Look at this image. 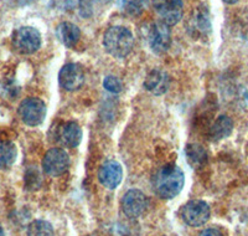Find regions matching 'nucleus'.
Segmentation results:
<instances>
[{
    "instance_id": "nucleus-1",
    "label": "nucleus",
    "mask_w": 248,
    "mask_h": 236,
    "mask_svg": "<svg viewBox=\"0 0 248 236\" xmlns=\"http://www.w3.org/2000/svg\"><path fill=\"white\" fill-rule=\"evenodd\" d=\"M185 184L184 173L178 166L168 164L156 171L153 178L155 193L163 199H172L181 193Z\"/></svg>"
},
{
    "instance_id": "nucleus-2",
    "label": "nucleus",
    "mask_w": 248,
    "mask_h": 236,
    "mask_svg": "<svg viewBox=\"0 0 248 236\" xmlns=\"http://www.w3.org/2000/svg\"><path fill=\"white\" fill-rule=\"evenodd\" d=\"M134 45L132 31L125 26L114 25L106 30L103 35V46L110 56L123 59L128 56Z\"/></svg>"
},
{
    "instance_id": "nucleus-3",
    "label": "nucleus",
    "mask_w": 248,
    "mask_h": 236,
    "mask_svg": "<svg viewBox=\"0 0 248 236\" xmlns=\"http://www.w3.org/2000/svg\"><path fill=\"white\" fill-rule=\"evenodd\" d=\"M12 41L17 52L31 55L36 52L41 46V34L32 26H21L14 31Z\"/></svg>"
},
{
    "instance_id": "nucleus-4",
    "label": "nucleus",
    "mask_w": 248,
    "mask_h": 236,
    "mask_svg": "<svg viewBox=\"0 0 248 236\" xmlns=\"http://www.w3.org/2000/svg\"><path fill=\"white\" fill-rule=\"evenodd\" d=\"M46 104L43 100L36 97H29L19 104L17 113L21 121L30 127L39 126L44 122L46 117Z\"/></svg>"
},
{
    "instance_id": "nucleus-5",
    "label": "nucleus",
    "mask_w": 248,
    "mask_h": 236,
    "mask_svg": "<svg viewBox=\"0 0 248 236\" xmlns=\"http://www.w3.org/2000/svg\"><path fill=\"white\" fill-rule=\"evenodd\" d=\"M148 44L152 51L158 55L167 52L171 45L170 26L161 20L153 23L148 30Z\"/></svg>"
},
{
    "instance_id": "nucleus-6",
    "label": "nucleus",
    "mask_w": 248,
    "mask_h": 236,
    "mask_svg": "<svg viewBox=\"0 0 248 236\" xmlns=\"http://www.w3.org/2000/svg\"><path fill=\"white\" fill-rule=\"evenodd\" d=\"M181 218L190 226H201L210 219V206L203 200H190L183 206Z\"/></svg>"
},
{
    "instance_id": "nucleus-7",
    "label": "nucleus",
    "mask_w": 248,
    "mask_h": 236,
    "mask_svg": "<svg viewBox=\"0 0 248 236\" xmlns=\"http://www.w3.org/2000/svg\"><path fill=\"white\" fill-rule=\"evenodd\" d=\"M148 208V199L139 189H130L122 198V210L130 219H138Z\"/></svg>"
},
{
    "instance_id": "nucleus-8",
    "label": "nucleus",
    "mask_w": 248,
    "mask_h": 236,
    "mask_svg": "<svg viewBox=\"0 0 248 236\" xmlns=\"http://www.w3.org/2000/svg\"><path fill=\"white\" fill-rule=\"evenodd\" d=\"M70 158L65 149L51 148L43 158V169L47 175L59 177L63 174L68 168Z\"/></svg>"
},
{
    "instance_id": "nucleus-9",
    "label": "nucleus",
    "mask_w": 248,
    "mask_h": 236,
    "mask_svg": "<svg viewBox=\"0 0 248 236\" xmlns=\"http://www.w3.org/2000/svg\"><path fill=\"white\" fill-rule=\"evenodd\" d=\"M153 8L161 21L168 25H175L183 17V0H153Z\"/></svg>"
},
{
    "instance_id": "nucleus-10",
    "label": "nucleus",
    "mask_w": 248,
    "mask_h": 236,
    "mask_svg": "<svg viewBox=\"0 0 248 236\" xmlns=\"http://www.w3.org/2000/svg\"><path fill=\"white\" fill-rule=\"evenodd\" d=\"M59 82L66 91H77L85 82V72L78 64H66L59 72Z\"/></svg>"
},
{
    "instance_id": "nucleus-11",
    "label": "nucleus",
    "mask_w": 248,
    "mask_h": 236,
    "mask_svg": "<svg viewBox=\"0 0 248 236\" xmlns=\"http://www.w3.org/2000/svg\"><path fill=\"white\" fill-rule=\"evenodd\" d=\"M98 179L105 188L116 189L123 179V168L117 160H107L98 170Z\"/></svg>"
},
{
    "instance_id": "nucleus-12",
    "label": "nucleus",
    "mask_w": 248,
    "mask_h": 236,
    "mask_svg": "<svg viewBox=\"0 0 248 236\" xmlns=\"http://www.w3.org/2000/svg\"><path fill=\"white\" fill-rule=\"evenodd\" d=\"M170 77L167 72L161 68H154L147 75L144 80V87L150 93L156 96L164 95L169 90Z\"/></svg>"
},
{
    "instance_id": "nucleus-13",
    "label": "nucleus",
    "mask_w": 248,
    "mask_h": 236,
    "mask_svg": "<svg viewBox=\"0 0 248 236\" xmlns=\"http://www.w3.org/2000/svg\"><path fill=\"white\" fill-rule=\"evenodd\" d=\"M82 130L78 123L74 121L65 122L57 130V138L63 146L75 148L78 146L82 141Z\"/></svg>"
},
{
    "instance_id": "nucleus-14",
    "label": "nucleus",
    "mask_w": 248,
    "mask_h": 236,
    "mask_svg": "<svg viewBox=\"0 0 248 236\" xmlns=\"http://www.w3.org/2000/svg\"><path fill=\"white\" fill-rule=\"evenodd\" d=\"M57 39L66 48H75L81 39V30L78 26L70 21H62L56 29Z\"/></svg>"
},
{
    "instance_id": "nucleus-15",
    "label": "nucleus",
    "mask_w": 248,
    "mask_h": 236,
    "mask_svg": "<svg viewBox=\"0 0 248 236\" xmlns=\"http://www.w3.org/2000/svg\"><path fill=\"white\" fill-rule=\"evenodd\" d=\"M232 130H233V122L231 118L227 116H220L210 130V137L214 141H221L229 137Z\"/></svg>"
},
{
    "instance_id": "nucleus-16",
    "label": "nucleus",
    "mask_w": 248,
    "mask_h": 236,
    "mask_svg": "<svg viewBox=\"0 0 248 236\" xmlns=\"http://www.w3.org/2000/svg\"><path fill=\"white\" fill-rule=\"evenodd\" d=\"M17 149L13 142H0V168L8 169L15 163Z\"/></svg>"
},
{
    "instance_id": "nucleus-17",
    "label": "nucleus",
    "mask_w": 248,
    "mask_h": 236,
    "mask_svg": "<svg viewBox=\"0 0 248 236\" xmlns=\"http://www.w3.org/2000/svg\"><path fill=\"white\" fill-rule=\"evenodd\" d=\"M192 24H194V31H196L199 35H203L211 30V21H210L207 8H200L196 10L192 17Z\"/></svg>"
},
{
    "instance_id": "nucleus-18",
    "label": "nucleus",
    "mask_w": 248,
    "mask_h": 236,
    "mask_svg": "<svg viewBox=\"0 0 248 236\" xmlns=\"http://www.w3.org/2000/svg\"><path fill=\"white\" fill-rule=\"evenodd\" d=\"M149 0H119V6L125 14L138 17L147 9Z\"/></svg>"
},
{
    "instance_id": "nucleus-19",
    "label": "nucleus",
    "mask_w": 248,
    "mask_h": 236,
    "mask_svg": "<svg viewBox=\"0 0 248 236\" xmlns=\"http://www.w3.org/2000/svg\"><path fill=\"white\" fill-rule=\"evenodd\" d=\"M28 236H54V228L45 220H34L29 225Z\"/></svg>"
},
{
    "instance_id": "nucleus-20",
    "label": "nucleus",
    "mask_w": 248,
    "mask_h": 236,
    "mask_svg": "<svg viewBox=\"0 0 248 236\" xmlns=\"http://www.w3.org/2000/svg\"><path fill=\"white\" fill-rule=\"evenodd\" d=\"M186 157L189 164H192L194 167H199L206 160V152L205 149L199 144H191L186 148Z\"/></svg>"
},
{
    "instance_id": "nucleus-21",
    "label": "nucleus",
    "mask_w": 248,
    "mask_h": 236,
    "mask_svg": "<svg viewBox=\"0 0 248 236\" xmlns=\"http://www.w3.org/2000/svg\"><path fill=\"white\" fill-rule=\"evenodd\" d=\"M90 0H54V4L63 10H74L76 8H81L82 10H87Z\"/></svg>"
},
{
    "instance_id": "nucleus-22",
    "label": "nucleus",
    "mask_w": 248,
    "mask_h": 236,
    "mask_svg": "<svg viewBox=\"0 0 248 236\" xmlns=\"http://www.w3.org/2000/svg\"><path fill=\"white\" fill-rule=\"evenodd\" d=\"M103 86L108 92L119 93L123 90V82L116 76H107L103 81Z\"/></svg>"
},
{
    "instance_id": "nucleus-23",
    "label": "nucleus",
    "mask_w": 248,
    "mask_h": 236,
    "mask_svg": "<svg viewBox=\"0 0 248 236\" xmlns=\"http://www.w3.org/2000/svg\"><path fill=\"white\" fill-rule=\"evenodd\" d=\"M199 236H223V234L221 233L220 230H217V229L210 228V229H205L200 233Z\"/></svg>"
},
{
    "instance_id": "nucleus-24",
    "label": "nucleus",
    "mask_w": 248,
    "mask_h": 236,
    "mask_svg": "<svg viewBox=\"0 0 248 236\" xmlns=\"http://www.w3.org/2000/svg\"><path fill=\"white\" fill-rule=\"evenodd\" d=\"M223 1H225L226 4H230V5H231V4H236L238 0H223Z\"/></svg>"
},
{
    "instance_id": "nucleus-25",
    "label": "nucleus",
    "mask_w": 248,
    "mask_h": 236,
    "mask_svg": "<svg viewBox=\"0 0 248 236\" xmlns=\"http://www.w3.org/2000/svg\"><path fill=\"white\" fill-rule=\"evenodd\" d=\"M0 236H5V234H4L3 228H1V225H0Z\"/></svg>"
},
{
    "instance_id": "nucleus-26",
    "label": "nucleus",
    "mask_w": 248,
    "mask_h": 236,
    "mask_svg": "<svg viewBox=\"0 0 248 236\" xmlns=\"http://www.w3.org/2000/svg\"><path fill=\"white\" fill-rule=\"evenodd\" d=\"M247 35H248V20H247Z\"/></svg>"
},
{
    "instance_id": "nucleus-27",
    "label": "nucleus",
    "mask_w": 248,
    "mask_h": 236,
    "mask_svg": "<svg viewBox=\"0 0 248 236\" xmlns=\"http://www.w3.org/2000/svg\"><path fill=\"white\" fill-rule=\"evenodd\" d=\"M103 1H106V3H108V1H110V0H103Z\"/></svg>"
}]
</instances>
